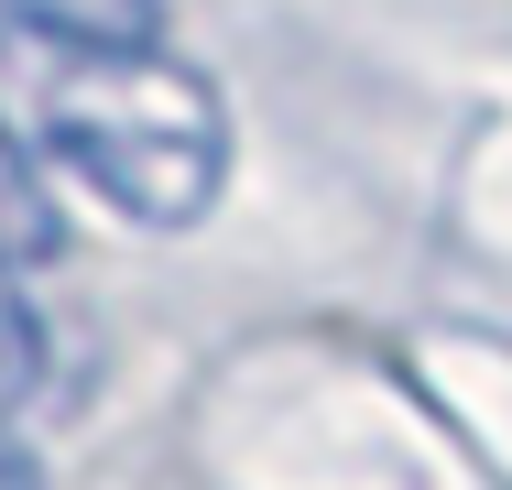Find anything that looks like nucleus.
<instances>
[{
  "mask_svg": "<svg viewBox=\"0 0 512 490\" xmlns=\"http://www.w3.org/2000/svg\"><path fill=\"white\" fill-rule=\"evenodd\" d=\"M0 490H44V469H33V447L0 425Z\"/></svg>",
  "mask_w": 512,
  "mask_h": 490,
  "instance_id": "423d86ee",
  "label": "nucleus"
},
{
  "mask_svg": "<svg viewBox=\"0 0 512 490\" xmlns=\"http://www.w3.org/2000/svg\"><path fill=\"white\" fill-rule=\"evenodd\" d=\"M33 371H44V327H33V305H22V284L0 273V414L33 392Z\"/></svg>",
  "mask_w": 512,
  "mask_h": 490,
  "instance_id": "20e7f679",
  "label": "nucleus"
},
{
  "mask_svg": "<svg viewBox=\"0 0 512 490\" xmlns=\"http://www.w3.org/2000/svg\"><path fill=\"white\" fill-rule=\"evenodd\" d=\"M44 153L131 229H197L229 186V109L164 44L142 55H55L33 98Z\"/></svg>",
  "mask_w": 512,
  "mask_h": 490,
  "instance_id": "f257e3e1",
  "label": "nucleus"
},
{
  "mask_svg": "<svg viewBox=\"0 0 512 490\" xmlns=\"http://www.w3.org/2000/svg\"><path fill=\"white\" fill-rule=\"evenodd\" d=\"M55 251H66V207L44 186V164L22 153V131L0 120V273H33Z\"/></svg>",
  "mask_w": 512,
  "mask_h": 490,
  "instance_id": "7ed1b4c3",
  "label": "nucleus"
},
{
  "mask_svg": "<svg viewBox=\"0 0 512 490\" xmlns=\"http://www.w3.org/2000/svg\"><path fill=\"white\" fill-rule=\"evenodd\" d=\"M11 11L55 55H142V44H164V0H11Z\"/></svg>",
  "mask_w": 512,
  "mask_h": 490,
  "instance_id": "f03ea898",
  "label": "nucleus"
},
{
  "mask_svg": "<svg viewBox=\"0 0 512 490\" xmlns=\"http://www.w3.org/2000/svg\"><path fill=\"white\" fill-rule=\"evenodd\" d=\"M44 66H55V44H33V33H22V11L0 0V120H11V109L33 120V98H44Z\"/></svg>",
  "mask_w": 512,
  "mask_h": 490,
  "instance_id": "39448f33",
  "label": "nucleus"
}]
</instances>
